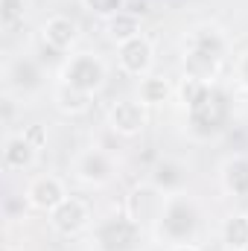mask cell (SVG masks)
Segmentation results:
<instances>
[{
  "label": "cell",
  "instance_id": "obj_1",
  "mask_svg": "<svg viewBox=\"0 0 248 251\" xmlns=\"http://www.w3.org/2000/svg\"><path fill=\"white\" fill-rule=\"evenodd\" d=\"M123 62H125V67H131V70H143V67L149 64V47H146L143 41H128L123 47Z\"/></svg>",
  "mask_w": 248,
  "mask_h": 251
},
{
  "label": "cell",
  "instance_id": "obj_2",
  "mask_svg": "<svg viewBox=\"0 0 248 251\" xmlns=\"http://www.w3.org/2000/svg\"><path fill=\"white\" fill-rule=\"evenodd\" d=\"M32 201L41 207H53L59 201V184L56 181H38L32 187Z\"/></svg>",
  "mask_w": 248,
  "mask_h": 251
}]
</instances>
